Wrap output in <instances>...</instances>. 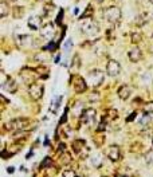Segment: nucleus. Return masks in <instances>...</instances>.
<instances>
[{"mask_svg":"<svg viewBox=\"0 0 153 177\" xmlns=\"http://www.w3.org/2000/svg\"><path fill=\"white\" fill-rule=\"evenodd\" d=\"M73 79H74V83H73V86H74L75 93L81 94V93H83V91H86L87 83H86V81H85L82 77L75 75V77H73Z\"/></svg>","mask_w":153,"mask_h":177,"instance_id":"nucleus-8","label":"nucleus"},{"mask_svg":"<svg viewBox=\"0 0 153 177\" xmlns=\"http://www.w3.org/2000/svg\"><path fill=\"white\" fill-rule=\"evenodd\" d=\"M73 148H74V152L81 153L82 149H85V141L83 139H75L74 142H73Z\"/></svg>","mask_w":153,"mask_h":177,"instance_id":"nucleus-15","label":"nucleus"},{"mask_svg":"<svg viewBox=\"0 0 153 177\" xmlns=\"http://www.w3.org/2000/svg\"><path fill=\"white\" fill-rule=\"evenodd\" d=\"M152 38H153V34H152Z\"/></svg>","mask_w":153,"mask_h":177,"instance_id":"nucleus-41","label":"nucleus"},{"mask_svg":"<svg viewBox=\"0 0 153 177\" xmlns=\"http://www.w3.org/2000/svg\"><path fill=\"white\" fill-rule=\"evenodd\" d=\"M55 34V30H54V26H52L51 23L50 24H46V26L43 27V28L41 30V36L42 38H46V39H51L52 36H54Z\"/></svg>","mask_w":153,"mask_h":177,"instance_id":"nucleus-13","label":"nucleus"},{"mask_svg":"<svg viewBox=\"0 0 153 177\" xmlns=\"http://www.w3.org/2000/svg\"><path fill=\"white\" fill-rule=\"evenodd\" d=\"M62 17H63V9H61L59 14H58V16H57V23H58V24L62 23Z\"/></svg>","mask_w":153,"mask_h":177,"instance_id":"nucleus-29","label":"nucleus"},{"mask_svg":"<svg viewBox=\"0 0 153 177\" xmlns=\"http://www.w3.org/2000/svg\"><path fill=\"white\" fill-rule=\"evenodd\" d=\"M36 19H38V17H30L28 22H27V26H28L31 30H34V31H36V30L39 28V26L35 24V20H36Z\"/></svg>","mask_w":153,"mask_h":177,"instance_id":"nucleus-21","label":"nucleus"},{"mask_svg":"<svg viewBox=\"0 0 153 177\" xmlns=\"http://www.w3.org/2000/svg\"><path fill=\"white\" fill-rule=\"evenodd\" d=\"M8 14H9V7H8V4H7L4 0H1V3H0V16H1V17H6Z\"/></svg>","mask_w":153,"mask_h":177,"instance_id":"nucleus-16","label":"nucleus"},{"mask_svg":"<svg viewBox=\"0 0 153 177\" xmlns=\"http://www.w3.org/2000/svg\"><path fill=\"white\" fill-rule=\"evenodd\" d=\"M144 113L145 114H153V102H148V103H145Z\"/></svg>","mask_w":153,"mask_h":177,"instance_id":"nucleus-22","label":"nucleus"},{"mask_svg":"<svg viewBox=\"0 0 153 177\" xmlns=\"http://www.w3.org/2000/svg\"><path fill=\"white\" fill-rule=\"evenodd\" d=\"M81 32L83 35H87V36H95V35L99 32V27L98 24L93 20L91 17L86 19V20L81 22Z\"/></svg>","mask_w":153,"mask_h":177,"instance_id":"nucleus-2","label":"nucleus"},{"mask_svg":"<svg viewBox=\"0 0 153 177\" xmlns=\"http://www.w3.org/2000/svg\"><path fill=\"white\" fill-rule=\"evenodd\" d=\"M149 3H152V4H153V0H149Z\"/></svg>","mask_w":153,"mask_h":177,"instance_id":"nucleus-37","label":"nucleus"},{"mask_svg":"<svg viewBox=\"0 0 153 177\" xmlns=\"http://www.w3.org/2000/svg\"><path fill=\"white\" fill-rule=\"evenodd\" d=\"M81 116H82L81 119H82L83 124H90V122L95 121V110H94V109H91V108L85 109L83 113H82Z\"/></svg>","mask_w":153,"mask_h":177,"instance_id":"nucleus-10","label":"nucleus"},{"mask_svg":"<svg viewBox=\"0 0 153 177\" xmlns=\"http://www.w3.org/2000/svg\"><path fill=\"white\" fill-rule=\"evenodd\" d=\"M28 94L32 99H35V101H36V99H41L42 95H43V86L36 83V82H34L32 85L28 86Z\"/></svg>","mask_w":153,"mask_h":177,"instance_id":"nucleus-7","label":"nucleus"},{"mask_svg":"<svg viewBox=\"0 0 153 177\" xmlns=\"http://www.w3.org/2000/svg\"><path fill=\"white\" fill-rule=\"evenodd\" d=\"M145 161H146V164L153 163V150H149L146 154H145Z\"/></svg>","mask_w":153,"mask_h":177,"instance_id":"nucleus-25","label":"nucleus"},{"mask_svg":"<svg viewBox=\"0 0 153 177\" xmlns=\"http://www.w3.org/2000/svg\"><path fill=\"white\" fill-rule=\"evenodd\" d=\"M117 94H118V97L122 99V101H126V99H129L130 94H132V87H130L129 85H122V86L118 89Z\"/></svg>","mask_w":153,"mask_h":177,"instance_id":"nucleus-12","label":"nucleus"},{"mask_svg":"<svg viewBox=\"0 0 153 177\" xmlns=\"http://www.w3.org/2000/svg\"><path fill=\"white\" fill-rule=\"evenodd\" d=\"M152 19H153V15H152Z\"/></svg>","mask_w":153,"mask_h":177,"instance_id":"nucleus-40","label":"nucleus"},{"mask_svg":"<svg viewBox=\"0 0 153 177\" xmlns=\"http://www.w3.org/2000/svg\"><path fill=\"white\" fill-rule=\"evenodd\" d=\"M95 1H97V3H102V1H104V0H95Z\"/></svg>","mask_w":153,"mask_h":177,"instance_id":"nucleus-36","label":"nucleus"},{"mask_svg":"<svg viewBox=\"0 0 153 177\" xmlns=\"http://www.w3.org/2000/svg\"><path fill=\"white\" fill-rule=\"evenodd\" d=\"M149 121H150V116H146V114H145V116H142L140 124H141V125H145V124H148Z\"/></svg>","mask_w":153,"mask_h":177,"instance_id":"nucleus-27","label":"nucleus"},{"mask_svg":"<svg viewBox=\"0 0 153 177\" xmlns=\"http://www.w3.org/2000/svg\"><path fill=\"white\" fill-rule=\"evenodd\" d=\"M62 177H78V176L73 169H65L63 173H62Z\"/></svg>","mask_w":153,"mask_h":177,"instance_id":"nucleus-23","label":"nucleus"},{"mask_svg":"<svg viewBox=\"0 0 153 177\" xmlns=\"http://www.w3.org/2000/svg\"><path fill=\"white\" fill-rule=\"evenodd\" d=\"M101 98L98 93H91V95H89V101H98Z\"/></svg>","mask_w":153,"mask_h":177,"instance_id":"nucleus-26","label":"nucleus"},{"mask_svg":"<svg viewBox=\"0 0 153 177\" xmlns=\"http://www.w3.org/2000/svg\"><path fill=\"white\" fill-rule=\"evenodd\" d=\"M55 48H57V44H55L52 40H50V44H49V47H47V50H49L50 52H52Z\"/></svg>","mask_w":153,"mask_h":177,"instance_id":"nucleus-28","label":"nucleus"},{"mask_svg":"<svg viewBox=\"0 0 153 177\" xmlns=\"http://www.w3.org/2000/svg\"><path fill=\"white\" fill-rule=\"evenodd\" d=\"M152 145H153V138H152Z\"/></svg>","mask_w":153,"mask_h":177,"instance_id":"nucleus-39","label":"nucleus"},{"mask_svg":"<svg viewBox=\"0 0 153 177\" xmlns=\"http://www.w3.org/2000/svg\"><path fill=\"white\" fill-rule=\"evenodd\" d=\"M102 15H104L105 20L112 23V24H117L120 20H121V9L116 6L105 8L104 11H102Z\"/></svg>","mask_w":153,"mask_h":177,"instance_id":"nucleus-1","label":"nucleus"},{"mask_svg":"<svg viewBox=\"0 0 153 177\" xmlns=\"http://www.w3.org/2000/svg\"><path fill=\"white\" fill-rule=\"evenodd\" d=\"M9 1H17V0H9Z\"/></svg>","mask_w":153,"mask_h":177,"instance_id":"nucleus-38","label":"nucleus"},{"mask_svg":"<svg viewBox=\"0 0 153 177\" xmlns=\"http://www.w3.org/2000/svg\"><path fill=\"white\" fill-rule=\"evenodd\" d=\"M105 128H106V122H104V121H102L101 124H99V128L97 129V130H98V131H101V130H105Z\"/></svg>","mask_w":153,"mask_h":177,"instance_id":"nucleus-31","label":"nucleus"},{"mask_svg":"<svg viewBox=\"0 0 153 177\" xmlns=\"http://www.w3.org/2000/svg\"><path fill=\"white\" fill-rule=\"evenodd\" d=\"M105 156L109 158L110 161H120L121 160V149L117 145H110L105 150Z\"/></svg>","mask_w":153,"mask_h":177,"instance_id":"nucleus-5","label":"nucleus"},{"mask_svg":"<svg viewBox=\"0 0 153 177\" xmlns=\"http://www.w3.org/2000/svg\"><path fill=\"white\" fill-rule=\"evenodd\" d=\"M51 158H50V157H46V158H44L43 160V163L41 164V169H44V168H49L50 165H51Z\"/></svg>","mask_w":153,"mask_h":177,"instance_id":"nucleus-24","label":"nucleus"},{"mask_svg":"<svg viewBox=\"0 0 153 177\" xmlns=\"http://www.w3.org/2000/svg\"><path fill=\"white\" fill-rule=\"evenodd\" d=\"M14 169H15V168L9 166V168H7V172H8V173H14Z\"/></svg>","mask_w":153,"mask_h":177,"instance_id":"nucleus-34","label":"nucleus"},{"mask_svg":"<svg viewBox=\"0 0 153 177\" xmlns=\"http://www.w3.org/2000/svg\"><path fill=\"white\" fill-rule=\"evenodd\" d=\"M128 56H129L130 62H140L142 59V51L138 48V47H133V48L129 50V52H128Z\"/></svg>","mask_w":153,"mask_h":177,"instance_id":"nucleus-11","label":"nucleus"},{"mask_svg":"<svg viewBox=\"0 0 153 177\" xmlns=\"http://www.w3.org/2000/svg\"><path fill=\"white\" fill-rule=\"evenodd\" d=\"M61 101H62V95L57 97V98L52 101L51 103V108H50V110H51V113H57V109L59 108V105H61Z\"/></svg>","mask_w":153,"mask_h":177,"instance_id":"nucleus-17","label":"nucleus"},{"mask_svg":"<svg viewBox=\"0 0 153 177\" xmlns=\"http://www.w3.org/2000/svg\"><path fill=\"white\" fill-rule=\"evenodd\" d=\"M3 86H4V89H6L8 93H11V94L16 93V90H17V83L15 82V79H12V78L7 79V82H4Z\"/></svg>","mask_w":153,"mask_h":177,"instance_id":"nucleus-14","label":"nucleus"},{"mask_svg":"<svg viewBox=\"0 0 153 177\" xmlns=\"http://www.w3.org/2000/svg\"><path fill=\"white\" fill-rule=\"evenodd\" d=\"M65 149H66V145H65L63 142H59V145H58V152H61V153H63V152H65Z\"/></svg>","mask_w":153,"mask_h":177,"instance_id":"nucleus-30","label":"nucleus"},{"mask_svg":"<svg viewBox=\"0 0 153 177\" xmlns=\"http://www.w3.org/2000/svg\"><path fill=\"white\" fill-rule=\"evenodd\" d=\"M59 59H61V55H58V56H57V58H55V62L58 63V62H59Z\"/></svg>","mask_w":153,"mask_h":177,"instance_id":"nucleus-35","label":"nucleus"},{"mask_svg":"<svg viewBox=\"0 0 153 177\" xmlns=\"http://www.w3.org/2000/svg\"><path fill=\"white\" fill-rule=\"evenodd\" d=\"M20 78L23 79V82L24 83H27L30 86V85H32L35 81H36V74L32 71V70H27V69H24V70H22L20 71Z\"/></svg>","mask_w":153,"mask_h":177,"instance_id":"nucleus-9","label":"nucleus"},{"mask_svg":"<svg viewBox=\"0 0 153 177\" xmlns=\"http://www.w3.org/2000/svg\"><path fill=\"white\" fill-rule=\"evenodd\" d=\"M39 1H42V0H39Z\"/></svg>","mask_w":153,"mask_h":177,"instance_id":"nucleus-42","label":"nucleus"},{"mask_svg":"<svg viewBox=\"0 0 153 177\" xmlns=\"http://www.w3.org/2000/svg\"><path fill=\"white\" fill-rule=\"evenodd\" d=\"M146 16H148V14H145V12L137 15L136 16V24L137 26H142V24L146 23Z\"/></svg>","mask_w":153,"mask_h":177,"instance_id":"nucleus-18","label":"nucleus"},{"mask_svg":"<svg viewBox=\"0 0 153 177\" xmlns=\"http://www.w3.org/2000/svg\"><path fill=\"white\" fill-rule=\"evenodd\" d=\"M106 73L110 77H118L121 73V64L114 59H110L106 64Z\"/></svg>","mask_w":153,"mask_h":177,"instance_id":"nucleus-6","label":"nucleus"},{"mask_svg":"<svg viewBox=\"0 0 153 177\" xmlns=\"http://www.w3.org/2000/svg\"><path fill=\"white\" fill-rule=\"evenodd\" d=\"M130 39H132V43L137 44V43H140V42L142 40V35L140 34V32H133L132 36H130Z\"/></svg>","mask_w":153,"mask_h":177,"instance_id":"nucleus-20","label":"nucleus"},{"mask_svg":"<svg viewBox=\"0 0 153 177\" xmlns=\"http://www.w3.org/2000/svg\"><path fill=\"white\" fill-rule=\"evenodd\" d=\"M70 47H73V42H71V39H70V40H67V42H66V44H65V48H66V50H69Z\"/></svg>","mask_w":153,"mask_h":177,"instance_id":"nucleus-33","label":"nucleus"},{"mask_svg":"<svg viewBox=\"0 0 153 177\" xmlns=\"http://www.w3.org/2000/svg\"><path fill=\"white\" fill-rule=\"evenodd\" d=\"M28 125V119L27 118H15V119H11L6 124L4 128L7 129V131H12V133H16V131H20L23 129H26V126Z\"/></svg>","mask_w":153,"mask_h":177,"instance_id":"nucleus-3","label":"nucleus"},{"mask_svg":"<svg viewBox=\"0 0 153 177\" xmlns=\"http://www.w3.org/2000/svg\"><path fill=\"white\" fill-rule=\"evenodd\" d=\"M87 81H89V83H91L94 87L101 86L105 81L104 73H102L101 70H91V71L87 74Z\"/></svg>","mask_w":153,"mask_h":177,"instance_id":"nucleus-4","label":"nucleus"},{"mask_svg":"<svg viewBox=\"0 0 153 177\" xmlns=\"http://www.w3.org/2000/svg\"><path fill=\"white\" fill-rule=\"evenodd\" d=\"M24 15V8L23 7H14V17L15 19H19Z\"/></svg>","mask_w":153,"mask_h":177,"instance_id":"nucleus-19","label":"nucleus"},{"mask_svg":"<svg viewBox=\"0 0 153 177\" xmlns=\"http://www.w3.org/2000/svg\"><path fill=\"white\" fill-rule=\"evenodd\" d=\"M136 116H137V113H136V111H134V113H132V114H130V117H128V118H126V121H128V122L133 121V119L136 118Z\"/></svg>","mask_w":153,"mask_h":177,"instance_id":"nucleus-32","label":"nucleus"}]
</instances>
